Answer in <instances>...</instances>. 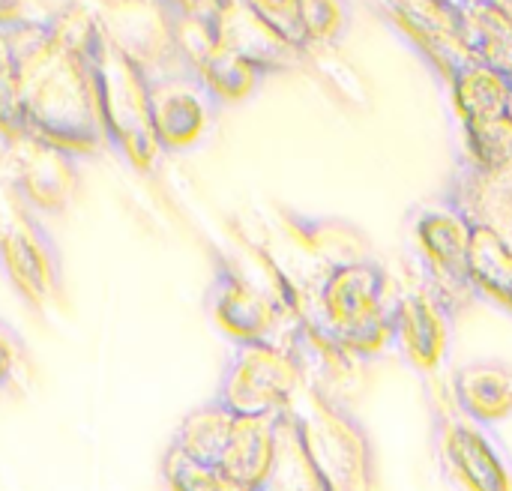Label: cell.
<instances>
[{"instance_id": "cell-1", "label": "cell", "mask_w": 512, "mask_h": 491, "mask_svg": "<svg viewBox=\"0 0 512 491\" xmlns=\"http://www.w3.org/2000/svg\"><path fill=\"white\" fill-rule=\"evenodd\" d=\"M3 30L15 51L24 135L78 159L111 153L93 60L102 27L90 0H66L42 24Z\"/></svg>"}, {"instance_id": "cell-2", "label": "cell", "mask_w": 512, "mask_h": 491, "mask_svg": "<svg viewBox=\"0 0 512 491\" xmlns=\"http://www.w3.org/2000/svg\"><path fill=\"white\" fill-rule=\"evenodd\" d=\"M399 288L369 252L321 270L309 291L297 288V318L309 336L351 360L393 351V306Z\"/></svg>"}, {"instance_id": "cell-3", "label": "cell", "mask_w": 512, "mask_h": 491, "mask_svg": "<svg viewBox=\"0 0 512 491\" xmlns=\"http://www.w3.org/2000/svg\"><path fill=\"white\" fill-rule=\"evenodd\" d=\"M405 234L420 267V285L438 294L456 315L480 300L471 264L474 222L447 189L441 201L417 204L408 213Z\"/></svg>"}, {"instance_id": "cell-4", "label": "cell", "mask_w": 512, "mask_h": 491, "mask_svg": "<svg viewBox=\"0 0 512 491\" xmlns=\"http://www.w3.org/2000/svg\"><path fill=\"white\" fill-rule=\"evenodd\" d=\"M288 411L330 491H375V450L363 423L330 393L303 381Z\"/></svg>"}, {"instance_id": "cell-5", "label": "cell", "mask_w": 512, "mask_h": 491, "mask_svg": "<svg viewBox=\"0 0 512 491\" xmlns=\"http://www.w3.org/2000/svg\"><path fill=\"white\" fill-rule=\"evenodd\" d=\"M99 111L108 135V150L141 174H150L165 156L156 144L147 105V75L105 36L96 45Z\"/></svg>"}, {"instance_id": "cell-6", "label": "cell", "mask_w": 512, "mask_h": 491, "mask_svg": "<svg viewBox=\"0 0 512 491\" xmlns=\"http://www.w3.org/2000/svg\"><path fill=\"white\" fill-rule=\"evenodd\" d=\"M426 384L432 405V441L444 477L459 491H512V459L498 435L465 417L447 384L438 387V378Z\"/></svg>"}, {"instance_id": "cell-7", "label": "cell", "mask_w": 512, "mask_h": 491, "mask_svg": "<svg viewBox=\"0 0 512 491\" xmlns=\"http://www.w3.org/2000/svg\"><path fill=\"white\" fill-rule=\"evenodd\" d=\"M210 321L237 342H285L300 318L276 285L255 282L231 255H213V279L204 297Z\"/></svg>"}, {"instance_id": "cell-8", "label": "cell", "mask_w": 512, "mask_h": 491, "mask_svg": "<svg viewBox=\"0 0 512 491\" xmlns=\"http://www.w3.org/2000/svg\"><path fill=\"white\" fill-rule=\"evenodd\" d=\"M0 267L33 309H48L63 294L60 246L42 216L9 186L0 195Z\"/></svg>"}, {"instance_id": "cell-9", "label": "cell", "mask_w": 512, "mask_h": 491, "mask_svg": "<svg viewBox=\"0 0 512 491\" xmlns=\"http://www.w3.org/2000/svg\"><path fill=\"white\" fill-rule=\"evenodd\" d=\"M300 384L303 366L291 345L237 342L213 399L237 417H270L291 405Z\"/></svg>"}, {"instance_id": "cell-10", "label": "cell", "mask_w": 512, "mask_h": 491, "mask_svg": "<svg viewBox=\"0 0 512 491\" xmlns=\"http://www.w3.org/2000/svg\"><path fill=\"white\" fill-rule=\"evenodd\" d=\"M147 105L156 144L165 156L198 147L213 132L222 111L216 96L186 66L150 75Z\"/></svg>"}, {"instance_id": "cell-11", "label": "cell", "mask_w": 512, "mask_h": 491, "mask_svg": "<svg viewBox=\"0 0 512 491\" xmlns=\"http://www.w3.org/2000/svg\"><path fill=\"white\" fill-rule=\"evenodd\" d=\"M90 6L102 36L147 78L183 66L174 42V9L165 0H90Z\"/></svg>"}, {"instance_id": "cell-12", "label": "cell", "mask_w": 512, "mask_h": 491, "mask_svg": "<svg viewBox=\"0 0 512 491\" xmlns=\"http://www.w3.org/2000/svg\"><path fill=\"white\" fill-rule=\"evenodd\" d=\"M456 312L426 285L405 288L393 306V351L426 381L438 378L450 360Z\"/></svg>"}, {"instance_id": "cell-13", "label": "cell", "mask_w": 512, "mask_h": 491, "mask_svg": "<svg viewBox=\"0 0 512 491\" xmlns=\"http://www.w3.org/2000/svg\"><path fill=\"white\" fill-rule=\"evenodd\" d=\"M12 156V183L9 189L33 207L39 216L63 213L78 189V156L39 141V138H15L6 141Z\"/></svg>"}, {"instance_id": "cell-14", "label": "cell", "mask_w": 512, "mask_h": 491, "mask_svg": "<svg viewBox=\"0 0 512 491\" xmlns=\"http://www.w3.org/2000/svg\"><path fill=\"white\" fill-rule=\"evenodd\" d=\"M204 15H207L210 30H213L219 45H225L234 54L252 60L267 75L288 72V69H294L297 63L306 60L303 54L288 48L270 27H264L249 12V6L243 0H210Z\"/></svg>"}, {"instance_id": "cell-15", "label": "cell", "mask_w": 512, "mask_h": 491, "mask_svg": "<svg viewBox=\"0 0 512 491\" xmlns=\"http://www.w3.org/2000/svg\"><path fill=\"white\" fill-rule=\"evenodd\" d=\"M456 408L495 429L512 417V366L504 360H474L459 366L447 384Z\"/></svg>"}, {"instance_id": "cell-16", "label": "cell", "mask_w": 512, "mask_h": 491, "mask_svg": "<svg viewBox=\"0 0 512 491\" xmlns=\"http://www.w3.org/2000/svg\"><path fill=\"white\" fill-rule=\"evenodd\" d=\"M444 84H447V93H450V102H453V111H456L462 129L504 120L510 78L504 72H498L495 66H489L471 54L450 72V78Z\"/></svg>"}, {"instance_id": "cell-17", "label": "cell", "mask_w": 512, "mask_h": 491, "mask_svg": "<svg viewBox=\"0 0 512 491\" xmlns=\"http://www.w3.org/2000/svg\"><path fill=\"white\" fill-rule=\"evenodd\" d=\"M255 491H330L318 465L312 462V456L303 444L300 426L288 408L276 414L273 456H270L264 480L258 483Z\"/></svg>"}, {"instance_id": "cell-18", "label": "cell", "mask_w": 512, "mask_h": 491, "mask_svg": "<svg viewBox=\"0 0 512 491\" xmlns=\"http://www.w3.org/2000/svg\"><path fill=\"white\" fill-rule=\"evenodd\" d=\"M273 429H276V414L237 417L216 471L237 486H246L252 491L258 489L273 456Z\"/></svg>"}, {"instance_id": "cell-19", "label": "cell", "mask_w": 512, "mask_h": 491, "mask_svg": "<svg viewBox=\"0 0 512 491\" xmlns=\"http://www.w3.org/2000/svg\"><path fill=\"white\" fill-rule=\"evenodd\" d=\"M237 414H231L222 402L210 399L198 408H192L180 426L171 435L168 450L180 453L189 462H198L204 468H216L222 459V450L231 438Z\"/></svg>"}, {"instance_id": "cell-20", "label": "cell", "mask_w": 512, "mask_h": 491, "mask_svg": "<svg viewBox=\"0 0 512 491\" xmlns=\"http://www.w3.org/2000/svg\"><path fill=\"white\" fill-rule=\"evenodd\" d=\"M300 24L309 57L336 48L351 27V0H300Z\"/></svg>"}, {"instance_id": "cell-21", "label": "cell", "mask_w": 512, "mask_h": 491, "mask_svg": "<svg viewBox=\"0 0 512 491\" xmlns=\"http://www.w3.org/2000/svg\"><path fill=\"white\" fill-rule=\"evenodd\" d=\"M0 138H3V144L24 138L21 99H18V66H15V51H12L9 33L3 27H0Z\"/></svg>"}, {"instance_id": "cell-22", "label": "cell", "mask_w": 512, "mask_h": 491, "mask_svg": "<svg viewBox=\"0 0 512 491\" xmlns=\"http://www.w3.org/2000/svg\"><path fill=\"white\" fill-rule=\"evenodd\" d=\"M243 3L288 48H294L297 54H303L309 60V45H306V33L300 24V0H243Z\"/></svg>"}, {"instance_id": "cell-23", "label": "cell", "mask_w": 512, "mask_h": 491, "mask_svg": "<svg viewBox=\"0 0 512 491\" xmlns=\"http://www.w3.org/2000/svg\"><path fill=\"white\" fill-rule=\"evenodd\" d=\"M162 474L168 491H252L246 486L231 483L228 477H222L216 468H204L198 462L183 459L180 453L168 450L165 462H162Z\"/></svg>"}, {"instance_id": "cell-24", "label": "cell", "mask_w": 512, "mask_h": 491, "mask_svg": "<svg viewBox=\"0 0 512 491\" xmlns=\"http://www.w3.org/2000/svg\"><path fill=\"white\" fill-rule=\"evenodd\" d=\"M51 6L45 0H0V27H24L48 21Z\"/></svg>"}, {"instance_id": "cell-25", "label": "cell", "mask_w": 512, "mask_h": 491, "mask_svg": "<svg viewBox=\"0 0 512 491\" xmlns=\"http://www.w3.org/2000/svg\"><path fill=\"white\" fill-rule=\"evenodd\" d=\"M24 357V342L18 339V333L0 318V387H6L18 369Z\"/></svg>"}, {"instance_id": "cell-26", "label": "cell", "mask_w": 512, "mask_h": 491, "mask_svg": "<svg viewBox=\"0 0 512 491\" xmlns=\"http://www.w3.org/2000/svg\"><path fill=\"white\" fill-rule=\"evenodd\" d=\"M504 120L512 123V78H510V93H507V105H504Z\"/></svg>"}, {"instance_id": "cell-27", "label": "cell", "mask_w": 512, "mask_h": 491, "mask_svg": "<svg viewBox=\"0 0 512 491\" xmlns=\"http://www.w3.org/2000/svg\"><path fill=\"white\" fill-rule=\"evenodd\" d=\"M495 3H498V6H501V9H504V12L512 18V0H495Z\"/></svg>"}, {"instance_id": "cell-28", "label": "cell", "mask_w": 512, "mask_h": 491, "mask_svg": "<svg viewBox=\"0 0 512 491\" xmlns=\"http://www.w3.org/2000/svg\"><path fill=\"white\" fill-rule=\"evenodd\" d=\"M432 3H435V6H441V9H450V6H453L456 0H432Z\"/></svg>"}]
</instances>
